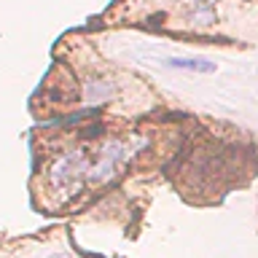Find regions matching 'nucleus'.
<instances>
[{
  "instance_id": "3",
  "label": "nucleus",
  "mask_w": 258,
  "mask_h": 258,
  "mask_svg": "<svg viewBox=\"0 0 258 258\" xmlns=\"http://www.w3.org/2000/svg\"><path fill=\"white\" fill-rule=\"evenodd\" d=\"M51 258H68V255H51Z\"/></svg>"
},
{
  "instance_id": "1",
  "label": "nucleus",
  "mask_w": 258,
  "mask_h": 258,
  "mask_svg": "<svg viewBox=\"0 0 258 258\" xmlns=\"http://www.w3.org/2000/svg\"><path fill=\"white\" fill-rule=\"evenodd\" d=\"M167 68L172 70H191V73H215L218 64L210 59H202V56H169L164 59Z\"/></svg>"
},
{
  "instance_id": "2",
  "label": "nucleus",
  "mask_w": 258,
  "mask_h": 258,
  "mask_svg": "<svg viewBox=\"0 0 258 258\" xmlns=\"http://www.w3.org/2000/svg\"><path fill=\"white\" fill-rule=\"evenodd\" d=\"M84 94H86V100H89V102L108 100V97L113 94V84H110V81H105V78H92V81H86Z\"/></svg>"
}]
</instances>
